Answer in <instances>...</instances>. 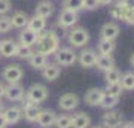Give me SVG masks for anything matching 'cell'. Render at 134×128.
<instances>
[{
	"mask_svg": "<svg viewBox=\"0 0 134 128\" xmlns=\"http://www.w3.org/2000/svg\"><path fill=\"white\" fill-rule=\"evenodd\" d=\"M37 52L51 55L60 48V37L54 30H42L37 33Z\"/></svg>",
	"mask_w": 134,
	"mask_h": 128,
	"instance_id": "1",
	"label": "cell"
},
{
	"mask_svg": "<svg viewBox=\"0 0 134 128\" xmlns=\"http://www.w3.org/2000/svg\"><path fill=\"white\" fill-rule=\"evenodd\" d=\"M48 95H49V91L45 85H42V84H33L29 90L25 91L24 98H25V101H29V103L40 104V103H43L45 100L48 98Z\"/></svg>",
	"mask_w": 134,
	"mask_h": 128,
	"instance_id": "2",
	"label": "cell"
},
{
	"mask_svg": "<svg viewBox=\"0 0 134 128\" xmlns=\"http://www.w3.org/2000/svg\"><path fill=\"white\" fill-rule=\"evenodd\" d=\"M67 40L73 48H83L90 42V33L85 27H73L69 31Z\"/></svg>",
	"mask_w": 134,
	"mask_h": 128,
	"instance_id": "3",
	"label": "cell"
},
{
	"mask_svg": "<svg viewBox=\"0 0 134 128\" xmlns=\"http://www.w3.org/2000/svg\"><path fill=\"white\" fill-rule=\"evenodd\" d=\"M54 55H55V63L60 67H70L77 60V55L72 48H58Z\"/></svg>",
	"mask_w": 134,
	"mask_h": 128,
	"instance_id": "4",
	"label": "cell"
},
{
	"mask_svg": "<svg viewBox=\"0 0 134 128\" xmlns=\"http://www.w3.org/2000/svg\"><path fill=\"white\" fill-rule=\"evenodd\" d=\"M23 76H24V70L19 64H9L2 71V77L8 84H18L23 79Z\"/></svg>",
	"mask_w": 134,
	"mask_h": 128,
	"instance_id": "5",
	"label": "cell"
},
{
	"mask_svg": "<svg viewBox=\"0 0 134 128\" xmlns=\"http://www.w3.org/2000/svg\"><path fill=\"white\" fill-rule=\"evenodd\" d=\"M77 19H79L77 12L70 10V9H61V12L58 15L57 24H58V27H61V29H70V27H73L77 23Z\"/></svg>",
	"mask_w": 134,
	"mask_h": 128,
	"instance_id": "6",
	"label": "cell"
},
{
	"mask_svg": "<svg viewBox=\"0 0 134 128\" xmlns=\"http://www.w3.org/2000/svg\"><path fill=\"white\" fill-rule=\"evenodd\" d=\"M5 97L9 101H23L25 97V90L21 84H8L5 88Z\"/></svg>",
	"mask_w": 134,
	"mask_h": 128,
	"instance_id": "7",
	"label": "cell"
},
{
	"mask_svg": "<svg viewBox=\"0 0 134 128\" xmlns=\"http://www.w3.org/2000/svg\"><path fill=\"white\" fill-rule=\"evenodd\" d=\"M103 127L104 128H119L124 122V118H122V113L121 112H116V110H107L104 115H103Z\"/></svg>",
	"mask_w": 134,
	"mask_h": 128,
	"instance_id": "8",
	"label": "cell"
},
{
	"mask_svg": "<svg viewBox=\"0 0 134 128\" xmlns=\"http://www.w3.org/2000/svg\"><path fill=\"white\" fill-rule=\"evenodd\" d=\"M58 106H60V109L66 110V112H70V110L76 109L79 106V97L76 94H73V92H66V94H63L60 97Z\"/></svg>",
	"mask_w": 134,
	"mask_h": 128,
	"instance_id": "9",
	"label": "cell"
},
{
	"mask_svg": "<svg viewBox=\"0 0 134 128\" xmlns=\"http://www.w3.org/2000/svg\"><path fill=\"white\" fill-rule=\"evenodd\" d=\"M119 36V25L113 21L106 23L100 30V39L101 40H115Z\"/></svg>",
	"mask_w": 134,
	"mask_h": 128,
	"instance_id": "10",
	"label": "cell"
},
{
	"mask_svg": "<svg viewBox=\"0 0 134 128\" xmlns=\"http://www.w3.org/2000/svg\"><path fill=\"white\" fill-rule=\"evenodd\" d=\"M55 118H57V113L54 110H49V109H42L40 113H39L36 122L43 128H49L52 127L54 122H55Z\"/></svg>",
	"mask_w": 134,
	"mask_h": 128,
	"instance_id": "11",
	"label": "cell"
},
{
	"mask_svg": "<svg viewBox=\"0 0 134 128\" xmlns=\"http://www.w3.org/2000/svg\"><path fill=\"white\" fill-rule=\"evenodd\" d=\"M40 106L36 104V103H29L25 101L24 107H23V116L25 118L27 122H36L39 113H40Z\"/></svg>",
	"mask_w": 134,
	"mask_h": 128,
	"instance_id": "12",
	"label": "cell"
},
{
	"mask_svg": "<svg viewBox=\"0 0 134 128\" xmlns=\"http://www.w3.org/2000/svg\"><path fill=\"white\" fill-rule=\"evenodd\" d=\"M16 48H18V43L14 39H3V40H0V55L6 58L15 57Z\"/></svg>",
	"mask_w": 134,
	"mask_h": 128,
	"instance_id": "13",
	"label": "cell"
},
{
	"mask_svg": "<svg viewBox=\"0 0 134 128\" xmlns=\"http://www.w3.org/2000/svg\"><path fill=\"white\" fill-rule=\"evenodd\" d=\"M96 58H97V52L94 49H83L81 54H79V64L85 69H90V67L96 66Z\"/></svg>",
	"mask_w": 134,
	"mask_h": 128,
	"instance_id": "14",
	"label": "cell"
},
{
	"mask_svg": "<svg viewBox=\"0 0 134 128\" xmlns=\"http://www.w3.org/2000/svg\"><path fill=\"white\" fill-rule=\"evenodd\" d=\"M104 95V90L101 88H91V90L86 91L85 94V103L88 106H100V101Z\"/></svg>",
	"mask_w": 134,
	"mask_h": 128,
	"instance_id": "15",
	"label": "cell"
},
{
	"mask_svg": "<svg viewBox=\"0 0 134 128\" xmlns=\"http://www.w3.org/2000/svg\"><path fill=\"white\" fill-rule=\"evenodd\" d=\"M3 116H5L8 125H14V124L19 122V119L23 118V109L18 106H10L3 112Z\"/></svg>",
	"mask_w": 134,
	"mask_h": 128,
	"instance_id": "16",
	"label": "cell"
},
{
	"mask_svg": "<svg viewBox=\"0 0 134 128\" xmlns=\"http://www.w3.org/2000/svg\"><path fill=\"white\" fill-rule=\"evenodd\" d=\"M60 75H61V67L57 63H48L42 69V76L46 81H55Z\"/></svg>",
	"mask_w": 134,
	"mask_h": 128,
	"instance_id": "17",
	"label": "cell"
},
{
	"mask_svg": "<svg viewBox=\"0 0 134 128\" xmlns=\"http://www.w3.org/2000/svg\"><path fill=\"white\" fill-rule=\"evenodd\" d=\"M90 125H91V118L85 112H77L72 116L70 128H88Z\"/></svg>",
	"mask_w": 134,
	"mask_h": 128,
	"instance_id": "18",
	"label": "cell"
},
{
	"mask_svg": "<svg viewBox=\"0 0 134 128\" xmlns=\"http://www.w3.org/2000/svg\"><path fill=\"white\" fill-rule=\"evenodd\" d=\"M19 43L21 45H27V46H33L37 43V33L30 30L29 27H24V30L19 33Z\"/></svg>",
	"mask_w": 134,
	"mask_h": 128,
	"instance_id": "19",
	"label": "cell"
},
{
	"mask_svg": "<svg viewBox=\"0 0 134 128\" xmlns=\"http://www.w3.org/2000/svg\"><path fill=\"white\" fill-rule=\"evenodd\" d=\"M29 15L23 12V10H16L14 12V15L10 16V24L14 29H24L27 27V23H29Z\"/></svg>",
	"mask_w": 134,
	"mask_h": 128,
	"instance_id": "20",
	"label": "cell"
},
{
	"mask_svg": "<svg viewBox=\"0 0 134 128\" xmlns=\"http://www.w3.org/2000/svg\"><path fill=\"white\" fill-rule=\"evenodd\" d=\"M54 14V5L49 2V0H43L40 2L37 6H36V10H34V15L37 16H42V18H49L51 15Z\"/></svg>",
	"mask_w": 134,
	"mask_h": 128,
	"instance_id": "21",
	"label": "cell"
},
{
	"mask_svg": "<svg viewBox=\"0 0 134 128\" xmlns=\"http://www.w3.org/2000/svg\"><path fill=\"white\" fill-rule=\"evenodd\" d=\"M29 63L30 66L36 69V70H42L43 67L48 64V55H45V54H40V52H33L31 54V57L29 58Z\"/></svg>",
	"mask_w": 134,
	"mask_h": 128,
	"instance_id": "22",
	"label": "cell"
},
{
	"mask_svg": "<svg viewBox=\"0 0 134 128\" xmlns=\"http://www.w3.org/2000/svg\"><path fill=\"white\" fill-rule=\"evenodd\" d=\"M96 66L98 70L101 71H107L109 69H112V67H115V61H113V58H112V55H97L96 58Z\"/></svg>",
	"mask_w": 134,
	"mask_h": 128,
	"instance_id": "23",
	"label": "cell"
},
{
	"mask_svg": "<svg viewBox=\"0 0 134 128\" xmlns=\"http://www.w3.org/2000/svg\"><path fill=\"white\" fill-rule=\"evenodd\" d=\"M27 27L30 30H33L36 33H40L42 30L46 29V19L42 18V16H37V15H34L31 18H29V23H27Z\"/></svg>",
	"mask_w": 134,
	"mask_h": 128,
	"instance_id": "24",
	"label": "cell"
},
{
	"mask_svg": "<svg viewBox=\"0 0 134 128\" xmlns=\"http://www.w3.org/2000/svg\"><path fill=\"white\" fill-rule=\"evenodd\" d=\"M115 42L113 40H101L98 42V46H97V49H98V54H101V55H112V52L115 51Z\"/></svg>",
	"mask_w": 134,
	"mask_h": 128,
	"instance_id": "25",
	"label": "cell"
},
{
	"mask_svg": "<svg viewBox=\"0 0 134 128\" xmlns=\"http://www.w3.org/2000/svg\"><path fill=\"white\" fill-rule=\"evenodd\" d=\"M121 86L124 91H133L134 90V73L133 71H127L121 76V81H119Z\"/></svg>",
	"mask_w": 134,
	"mask_h": 128,
	"instance_id": "26",
	"label": "cell"
},
{
	"mask_svg": "<svg viewBox=\"0 0 134 128\" xmlns=\"http://www.w3.org/2000/svg\"><path fill=\"white\" fill-rule=\"evenodd\" d=\"M121 76H122V73L116 67H112L107 71H104V79L107 84H119Z\"/></svg>",
	"mask_w": 134,
	"mask_h": 128,
	"instance_id": "27",
	"label": "cell"
},
{
	"mask_svg": "<svg viewBox=\"0 0 134 128\" xmlns=\"http://www.w3.org/2000/svg\"><path fill=\"white\" fill-rule=\"evenodd\" d=\"M118 101H119V97H113V95H109L104 92V95H103V98L100 101V106L106 110H110L118 104Z\"/></svg>",
	"mask_w": 134,
	"mask_h": 128,
	"instance_id": "28",
	"label": "cell"
},
{
	"mask_svg": "<svg viewBox=\"0 0 134 128\" xmlns=\"http://www.w3.org/2000/svg\"><path fill=\"white\" fill-rule=\"evenodd\" d=\"M54 125L57 128H70V125H72V116L70 115H66V113L57 115Z\"/></svg>",
	"mask_w": 134,
	"mask_h": 128,
	"instance_id": "29",
	"label": "cell"
},
{
	"mask_svg": "<svg viewBox=\"0 0 134 128\" xmlns=\"http://www.w3.org/2000/svg\"><path fill=\"white\" fill-rule=\"evenodd\" d=\"M33 52H34V51L31 49V46H27V45H21V43H18V48H16V54H15V57L21 58V60H29Z\"/></svg>",
	"mask_w": 134,
	"mask_h": 128,
	"instance_id": "30",
	"label": "cell"
},
{
	"mask_svg": "<svg viewBox=\"0 0 134 128\" xmlns=\"http://www.w3.org/2000/svg\"><path fill=\"white\" fill-rule=\"evenodd\" d=\"M63 9L79 12V10H82V0H63Z\"/></svg>",
	"mask_w": 134,
	"mask_h": 128,
	"instance_id": "31",
	"label": "cell"
},
{
	"mask_svg": "<svg viewBox=\"0 0 134 128\" xmlns=\"http://www.w3.org/2000/svg\"><path fill=\"white\" fill-rule=\"evenodd\" d=\"M122 86H121V84H107V86H106L104 92L109 95H113V97H121V94H122Z\"/></svg>",
	"mask_w": 134,
	"mask_h": 128,
	"instance_id": "32",
	"label": "cell"
},
{
	"mask_svg": "<svg viewBox=\"0 0 134 128\" xmlns=\"http://www.w3.org/2000/svg\"><path fill=\"white\" fill-rule=\"evenodd\" d=\"M10 29H12V24H10V16L0 15V33H8Z\"/></svg>",
	"mask_w": 134,
	"mask_h": 128,
	"instance_id": "33",
	"label": "cell"
},
{
	"mask_svg": "<svg viewBox=\"0 0 134 128\" xmlns=\"http://www.w3.org/2000/svg\"><path fill=\"white\" fill-rule=\"evenodd\" d=\"M122 21L128 25H134V9H128L125 8L124 14H122Z\"/></svg>",
	"mask_w": 134,
	"mask_h": 128,
	"instance_id": "34",
	"label": "cell"
},
{
	"mask_svg": "<svg viewBox=\"0 0 134 128\" xmlns=\"http://www.w3.org/2000/svg\"><path fill=\"white\" fill-rule=\"evenodd\" d=\"M98 2L97 0H82V9L86 10H96L98 8Z\"/></svg>",
	"mask_w": 134,
	"mask_h": 128,
	"instance_id": "35",
	"label": "cell"
},
{
	"mask_svg": "<svg viewBox=\"0 0 134 128\" xmlns=\"http://www.w3.org/2000/svg\"><path fill=\"white\" fill-rule=\"evenodd\" d=\"M12 8L10 0H0V15H6Z\"/></svg>",
	"mask_w": 134,
	"mask_h": 128,
	"instance_id": "36",
	"label": "cell"
},
{
	"mask_svg": "<svg viewBox=\"0 0 134 128\" xmlns=\"http://www.w3.org/2000/svg\"><path fill=\"white\" fill-rule=\"evenodd\" d=\"M121 2L125 5V8H128V9H134V0H121Z\"/></svg>",
	"mask_w": 134,
	"mask_h": 128,
	"instance_id": "37",
	"label": "cell"
},
{
	"mask_svg": "<svg viewBox=\"0 0 134 128\" xmlns=\"http://www.w3.org/2000/svg\"><path fill=\"white\" fill-rule=\"evenodd\" d=\"M0 128H8V122H6L3 113H0Z\"/></svg>",
	"mask_w": 134,
	"mask_h": 128,
	"instance_id": "38",
	"label": "cell"
},
{
	"mask_svg": "<svg viewBox=\"0 0 134 128\" xmlns=\"http://www.w3.org/2000/svg\"><path fill=\"white\" fill-rule=\"evenodd\" d=\"M121 128H134V122H133V121H128V122H122Z\"/></svg>",
	"mask_w": 134,
	"mask_h": 128,
	"instance_id": "39",
	"label": "cell"
},
{
	"mask_svg": "<svg viewBox=\"0 0 134 128\" xmlns=\"http://www.w3.org/2000/svg\"><path fill=\"white\" fill-rule=\"evenodd\" d=\"M98 2V5H101V6H107V5H110L113 0H97Z\"/></svg>",
	"mask_w": 134,
	"mask_h": 128,
	"instance_id": "40",
	"label": "cell"
},
{
	"mask_svg": "<svg viewBox=\"0 0 134 128\" xmlns=\"http://www.w3.org/2000/svg\"><path fill=\"white\" fill-rule=\"evenodd\" d=\"M5 88H6V86L0 82V98H2V97H5Z\"/></svg>",
	"mask_w": 134,
	"mask_h": 128,
	"instance_id": "41",
	"label": "cell"
},
{
	"mask_svg": "<svg viewBox=\"0 0 134 128\" xmlns=\"http://www.w3.org/2000/svg\"><path fill=\"white\" fill-rule=\"evenodd\" d=\"M130 63H131V66H133V69H134V54L131 55V58H130Z\"/></svg>",
	"mask_w": 134,
	"mask_h": 128,
	"instance_id": "42",
	"label": "cell"
},
{
	"mask_svg": "<svg viewBox=\"0 0 134 128\" xmlns=\"http://www.w3.org/2000/svg\"><path fill=\"white\" fill-rule=\"evenodd\" d=\"M2 110H3V103L0 101V113H2Z\"/></svg>",
	"mask_w": 134,
	"mask_h": 128,
	"instance_id": "43",
	"label": "cell"
},
{
	"mask_svg": "<svg viewBox=\"0 0 134 128\" xmlns=\"http://www.w3.org/2000/svg\"><path fill=\"white\" fill-rule=\"evenodd\" d=\"M92 128H104L103 125H96V127H92Z\"/></svg>",
	"mask_w": 134,
	"mask_h": 128,
	"instance_id": "44",
	"label": "cell"
}]
</instances>
